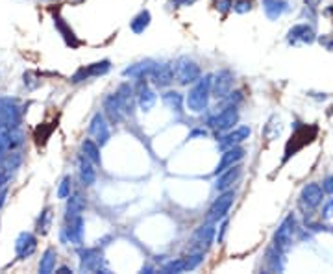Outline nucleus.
I'll return each instance as SVG.
<instances>
[{"label": "nucleus", "instance_id": "46", "mask_svg": "<svg viewBox=\"0 0 333 274\" xmlns=\"http://www.w3.org/2000/svg\"><path fill=\"white\" fill-rule=\"evenodd\" d=\"M320 2H322V0H306V8H309V10H317Z\"/></svg>", "mask_w": 333, "mask_h": 274}, {"label": "nucleus", "instance_id": "27", "mask_svg": "<svg viewBox=\"0 0 333 274\" xmlns=\"http://www.w3.org/2000/svg\"><path fill=\"white\" fill-rule=\"evenodd\" d=\"M54 26H56V30L62 34V37L65 39V43L69 46H72V48H76V46H80V39L76 37V34L72 32V28L65 22V19H62L59 15L54 17Z\"/></svg>", "mask_w": 333, "mask_h": 274}, {"label": "nucleus", "instance_id": "5", "mask_svg": "<svg viewBox=\"0 0 333 274\" xmlns=\"http://www.w3.org/2000/svg\"><path fill=\"white\" fill-rule=\"evenodd\" d=\"M80 256V270L85 272H108L104 269V252L100 246H89V249L78 250Z\"/></svg>", "mask_w": 333, "mask_h": 274}, {"label": "nucleus", "instance_id": "50", "mask_svg": "<svg viewBox=\"0 0 333 274\" xmlns=\"http://www.w3.org/2000/svg\"><path fill=\"white\" fill-rule=\"evenodd\" d=\"M331 113H333V107H331Z\"/></svg>", "mask_w": 333, "mask_h": 274}, {"label": "nucleus", "instance_id": "38", "mask_svg": "<svg viewBox=\"0 0 333 274\" xmlns=\"http://www.w3.org/2000/svg\"><path fill=\"white\" fill-rule=\"evenodd\" d=\"M213 8H215L221 15H226V13L233 8V0H213Z\"/></svg>", "mask_w": 333, "mask_h": 274}, {"label": "nucleus", "instance_id": "19", "mask_svg": "<svg viewBox=\"0 0 333 274\" xmlns=\"http://www.w3.org/2000/svg\"><path fill=\"white\" fill-rule=\"evenodd\" d=\"M322 198H324V189L320 183H308L306 187L302 189V195H300V200H302V204L306 206V208L313 209L317 208V206H320L322 204Z\"/></svg>", "mask_w": 333, "mask_h": 274}, {"label": "nucleus", "instance_id": "49", "mask_svg": "<svg viewBox=\"0 0 333 274\" xmlns=\"http://www.w3.org/2000/svg\"><path fill=\"white\" fill-rule=\"evenodd\" d=\"M143 272L152 274V272H154V267H150V265H146V267H143Z\"/></svg>", "mask_w": 333, "mask_h": 274}, {"label": "nucleus", "instance_id": "13", "mask_svg": "<svg viewBox=\"0 0 333 274\" xmlns=\"http://www.w3.org/2000/svg\"><path fill=\"white\" fill-rule=\"evenodd\" d=\"M135 97H137V104H139V109L141 112H150L152 107L156 106V102H158V95L154 93V89H150L148 87V81L146 78H137V87H135Z\"/></svg>", "mask_w": 333, "mask_h": 274}, {"label": "nucleus", "instance_id": "43", "mask_svg": "<svg viewBox=\"0 0 333 274\" xmlns=\"http://www.w3.org/2000/svg\"><path fill=\"white\" fill-rule=\"evenodd\" d=\"M333 215V200H329L326 206H324V209H322V217L324 218H329Z\"/></svg>", "mask_w": 333, "mask_h": 274}, {"label": "nucleus", "instance_id": "3", "mask_svg": "<svg viewBox=\"0 0 333 274\" xmlns=\"http://www.w3.org/2000/svg\"><path fill=\"white\" fill-rule=\"evenodd\" d=\"M317 132L318 128L317 126H308V124H304V126L296 128V132L291 135V141L287 143V147H285V156H283V161H287L289 157L294 156L298 150H302L306 145L317 137Z\"/></svg>", "mask_w": 333, "mask_h": 274}, {"label": "nucleus", "instance_id": "1", "mask_svg": "<svg viewBox=\"0 0 333 274\" xmlns=\"http://www.w3.org/2000/svg\"><path fill=\"white\" fill-rule=\"evenodd\" d=\"M211 80H213V74L200 76L189 89L185 97V106L191 113H204L207 109L211 97Z\"/></svg>", "mask_w": 333, "mask_h": 274}, {"label": "nucleus", "instance_id": "32", "mask_svg": "<svg viewBox=\"0 0 333 274\" xmlns=\"http://www.w3.org/2000/svg\"><path fill=\"white\" fill-rule=\"evenodd\" d=\"M56 261H57V252L54 249H46L41 256V261H39V272L41 274H50L56 269Z\"/></svg>", "mask_w": 333, "mask_h": 274}, {"label": "nucleus", "instance_id": "6", "mask_svg": "<svg viewBox=\"0 0 333 274\" xmlns=\"http://www.w3.org/2000/svg\"><path fill=\"white\" fill-rule=\"evenodd\" d=\"M233 200H235V193H233V191H230V189L222 191L221 197L211 204L209 211L205 215V223L217 224L219 221L226 218V215L230 213V208H231V204H233Z\"/></svg>", "mask_w": 333, "mask_h": 274}, {"label": "nucleus", "instance_id": "28", "mask_svg": "<svg viewBox=\"0 0 333 274\" xmlns=\"http://www.w3.org/2000/svg\"><path fill=\"white\" fill-rule=\"evenodd\" d=\"M263 10L270 20H276L289 10L287 0H263Z\"/></svg>", "mask_w": 333, "mask_h": 274}, {"label": "nucleus", "instance_id": "17", "mask_svg": "<svg viewBox=\"0 0 333 274\" xmlns=\"http://www.w3.org/2000/svg\"><path fill=\"white\" fill-rule=\"evenodd\" d=\"M243 174V165L235 163V165H231V167L224 169L222 173L217 174V182H215V189L217 191H226V189H230L233 183L241 178Z\"/></svg>", "mask_w": 333, "mask_h": 274}, {"label": "nucleus", "instance_id": "12", "mask_svg": "<svg viewBox=\"0 0 333 274\" xmlns=\"http://www.w3.org/2000/svg\"><path fill=\"white\" fill-rule=\"evenodd\" d=\"M148 78L154 87L165 89V87H169L174 81V65L167 63V61L165 63H156Z\"/></svg>", "mask_w": 333, "mask_h": 274}, {"label": "nucleus", "instance_id": "42", "mask_svg": "<svg viewBox=\"0 0 333 274\" xmlns=\"http://www.w3.org/2000/svg\"><path fill=\"white\" fill-rule=\"evenodd\" d=\"M195 2H198V0H170V6L179 8V6H193Z\"/></svg>", "mask_w": 333, "mask_h": 274}, {"label": "nucleus", "instance_id": "7", "mask_svg": "<svg viewBox=\"0 0 333 274\" xmlns=\"http://www.w3.org/2000/svg\"><path fill=\"white\" fill-rule=\"evenodd\" d=\"M215 235H217V230H215V224L213 223H205L202 226L193 232L191 235V250L195 252V250H200V252H205V250H209V246L213 244L215 241Z\"/></svg>", "mask_w": 333, "mask_h": 274}, {"label": "nucleus", "instance_id": "30", "mask_svg": "<svg viewBox=\"0 0 333 274\" xmlns=\"http://www.w3.org/2000/svg\"><path fill=\"white\" fill-rule=\"evenodd\" d=\"M161 100H163V104L169 107L170 112H174V113H181V112H184L185 98H184V95H181V93H178V91H167V93H163Z\"/></svg>", "mask_w": 333, "mask_h": 274}, {"label": "nucleus", "instance_id": "25", "mask_svg": "<svg viewBox=\"0 0 333 274\" xmlns=\"http://www.w3.org/2000/svg\"><path fill=\"white\" fill-rule=\"evenodd\" d=\"M22 152L21 150H13V152H8V154H4V156H0V169L2 171H6V173L10 174H13L15 171H19L21 169V165H22Z\"/></svg>", "mask_w": 333, "mask_h": 274}, {"label": "nucleus", "instance_id": "37", "mask_svg": "<svg viewBox=\"0 0 333 274\" xmlns=\"http://www.w3.org/2000/svg\"><path fill=\"white\" fill-rule=\"evenodd\" d=\"M71 189H72V178L65 176L62 182H59V187H57V198H59V200H67L69 195H71Z\"/></svg>", "mask_w": 333, "mask_h": 274}, {"label": "nucleus", "instance_id": "4", "mask_svg": "<svg viewBox=\"0 0 333 274\" xmlns=\"http://www.w3.org/2000/svg\"><path fill=\"white\" fill-rule=\"evenodd\" d=\"M174 76L181 86H193L202 76V71L195 60L184 56L174 63Z\"/></svg>", "mask_w": 333, "mask_h": 274}, {"label": "nucleus", "instance_id": "26", "mask_svg": "<svg viewBox=\"0 0 333 274\" xmlns=\"http://www.w3.org/2000/svg\"><path fill=\"white\" fill-rule=\"evenodd\" d=\"M85 206H87V204H85V198H83L80 193L69 195V198H67V208H65V221L67 218L82 215Z\"/></svg>", "mask_w": 333, "mask_h": 274}, {"label": "nucleus", "instance_id": "44", "mask_svg": "<svg viewBox=\"0 0 333 274\" xmlns=\"http://www.w3.org/2000/svg\"><path fill=\"white\" fill-rule=\"evenodd\" d=\"M10 174L6 173V171H2V169H0V189L2 187H6V185H8V183H10Z\"/></svg>", "mask_w": 333, "mask_h": 274}, {"label": "nucleus", "instance_id": "40", "mask_svg": "<svg viewBox=\"0 0 333 274\" xmlns=\"http://www.w3.org/2000/svg\"><path fill=\"white\" fill-rule=\"evenodd\" d=\"M226 232H228V221H226V218H222L221 232H219V235H217V243H222V241H224V235H226Z\"/></svg>", "mask_w": 333, "mask_h": 274}, {"label": "nucleus", "instance_id": "16", "mask_svg": "<svg viewBox=\"0 0 333 274\" xmlns=\"http://www.w3.org/2000/svg\"><path fill=\"white\" fill-rule=\"evenodd\" d=\"M104 113L108 115V119L113 124H118L124 119L126 112H124L123 100H120V97H118L117 93H111V95H108V97L104 98Z\"/></svg>", "mask_w": 333, "mask_h": 274}, {"label": "nucleus", "instance_id": "2", "mask_svg": "<svg viewBox=\"0 0 333 274\" xmlns=\"http://www.w3.org/2000/svg\"><path fill=\"white\" fill-rule=\"evenodd\" d=\"M22 122V107L17 98L0 97V130H13Z\"/></svg>", "mask_w": 333, "mask_h": 274}, {"label": "nucleus", "instance_id": "14", "mask_svg": "<svg viewBox=\"0 0 333 274\" xmlns=\"http://www.w3.org/2000/svg\"><path fill=\"white\" fill-rule=\"evenodd\" d=\"M294 228H296V221H294V217H292V215H289V217L282 223V226L278 228L276 235H274V246H276L278 250L285 252V250L291 246Z\"/></svg>", "mask_w": 333, "mask_h": 274}, {"label": "nucleus", "instance_id": "24", "mask_svg": "<svg viewBox=\"0 0 333 274\" xmlns=\"http://www.w3.org/2000/svg\"><path fill=\"white\" fill-rule=\"evenodd\" d=\"M156 61L154 60H144V61H139V63H133V65L126 67L123 71V74L126 78H148L152 69H154Z\"/></svg>", "mask_w": 333, "mask_h": 274}, {"label": "nucleus", "instance_id": "23", "mask_svg": "<svg viewBox=\"0 0 333 274\" xmlns=\"http://www.w3.org/2000/svg\"><path fill=\"white\" fill-rule=\"evenodd\" d=\"M95 163L91 159L83 156H78V174H80V182H82L83 187H91L93 183L97 182V171L93 167Z\"/></svg>", "mask_w": 333, "mask_h": 274}, {"label": "nucleus", "instance_id": "10", "mask_svg": "<svg viewBox=\"0 0 333 274\" xmlns=\"http://www.w3.org/2000/svg\"><path fill=\"white\" fill-rule=\"evenodd\" d=\"M231 87H233V72L231 71L222 69L217 74H213V80H211V95L217 100H224L228 97V93L231 91Z\"/></svg>", "mask_w": 333, "mask_h": 274}, {"label": "nucleus", "instance_id": "33", "mask_svg": "<svg viewBox=\"0 0 333 274\" xmlns=\"http://www.w3.org/2000/svg\"><path fill=\"white\" fill-rule=\"evenodd\" d=\"M82 154L87 159H91L95 165H100L102 163V156H100V147L93 139H83L82 141Z\"/></svg>", "mask_w": 333, "mask_h": 274}, {"label": "nucleus", "instance_id": "22", "mask_svg": "<svg viewBox=\"0 0 333 274\" xmlns=\"http://www.w3.org/2000/svg\"><path fill=\"white\" fill-rule=\"evenodd\" d=\"M287 41L291 43V45H300V43H304V45H311L313 41H315V30L308 24L292 26L287 34Z\"/></svg>", "mask_w": 333, "mask_h": 274}, {"label": "nucleus", "instance_id": "29", "mask_svg": "<svg viewBox=\"0 0 333 274\" xmlns=\"http://www.w3.org/2000/svg\"><path fill=\"white\" fill-rule=\"evenodd\" d=\"M109 69H111V61L109 60H100V61H95L91 65L87 67H82L83 74H85V80L87 78H97V76H104V74H108Z\"/></svg>", "mask_w": 333, "mask_h": 274}, {"label": "nucleus", "instance_id": "21", "mask_svg": "<svg viewBox=\"0 0 333 274\" xmlns=\"http://www.w3.org/2000/svg\"><path fill=\"white\" fill-rule=\"evenodd\" d=\"M252 130L248 126H241V128H235V130H228L224 135L221 137V141H219V148L221 150H226V148L230 147H235V145H241L243 141H246L248 137H250Z\"/></svg>", "mask_w": 333, "mask_h": 274}, {"label": "nucleus", "instance_id": "35", "mask_svg": "<svg viewBox=\"0 0 333 274\" xmlns=\"http://www.w3.org/2000/svg\"><path fill=\"white\" fill-rule=\"evenodd\" d=\"M161 272L163 274H172V272H185V263H184V258H178V259H170L167 263L161 267Z\"/></svg>", "mask_w": 333, "mask_h": 274}, {"label": "nucleus", "instance_id": "41", "mask_svg": "<svg viewBox=\"0 0 333 274\" xmlns=\"http://www.w3.org/2000/svg\"><path fill=\"white\" fill-rule=\"evenodd\" d=\"M322 189H324V193L333 195V176H328V178H326V180H324Z\"/></svg>", "mask_w": 333, "mask_h": 274}, {"label": "nucleus", "instance_id": "48", "mask_svg": "<svg viewBox=\"0 0 333 274\" xmlns=\"http://www.w3.org/2000/svg\"><path fill=\"white\" fill-rule=\"evenodd\" d=\"M57 274H72V270L69 269V267H59V269L56 270Z\"/></svg>", "mask_w": 333, "mask_h": 274}, {"label": "nucleus", "instance_id": "47", "mask_svg": "<svg viewBox=\"0 0 333 274\" xmlns=\"http://www.w3.org/2000/svg\"><path fill=\"white\" fill-rule=\"evenodd\" d=\"M6 197H8V189L2 187L0 189V209H2V206L6 204Z\"/></svg>", "mask_w": 333, "mask_h": 274}, {"label": "nucleus", "instance_id": "34", "mask_svg": "<svg viewBox=\"0 0 333 274\" xmlns=\"http://www.w3.org/2000/svg\"><path fill=\"white\" fill-rule=\"evenodd\" d=\"M52 218H54V213H52V208H45L41 211V215L37 217V223H36V228H37V234L45 235L52 226Z\"/></svg>", "mask_w": 333, "mask_h": 274}, {"label": "nucleus", "instance_id": "8", "mask_svg": "<svg viewBox=\"0 0 333 274\" xmlns=\"http://www.w3.org/2000/svg\"><path fill=\"white\" fill-rule=\"evenodd\" d=\"M239 122V109L237 106H226L221 113H217L207 121L211 128H215L217 132H228Z\"/></svg>", "mask_w": 333, "mask_h": 274}, {"label": "nucleus", "instance_id": "31", "mask_svg": "<svg viewBox=\"0 0 333 274\" xmlns=\"http://www.w3.org/2000/svg\"><path fill=\"white\" fill-rule=\"evenodd\" d=\"M150 22H152V15H150L148 10H143L139 11L137 15L133 17L132 20H130V30L133 32V34H144V30L150 26Z\"/></svg>", "mask_w": 333, "mask_h": 274}, {"label": "nucleus", "instance_id": "20", "mask_svg": "<svg viewBox=\"0 0 333 274\" xmlns=\"http://www.w3.org/2000/svg\"><path fill=\"white\" fill-rule=\"evenodd\" d=\"M245 154H246V150L243 147H239V145H235V147H230V148H226V150H222V156H221V161H219V165H217V169H215V176L219 173H222L224 169H228V167H231V165H235V163H239L245 157Z\"/></svg>", "mask_w": 333, "mask_h": 274}, {"label": "nucleus", "instance_id": "9", "mask_svg": "<svg viewBox=\"0 0 333 274\" xmlns=\"http://www.w3.org/2000/svg\"><path fill=\"white\" fill-rule=\"evenodd\" d=\"M89 133H91L95 143H97L100 148L108 145L111 132H109V124H108V121H106V117H104V113L97 112L93 115L91 122H89Z\"/></svg>", "mask_w": 333, "mask_h": 274}, {"label": "nucleus", "instance_id": "39", "mask_svg": "<svg viewBox=\"0 0 333 274\" xmlns=\"http://www.w3.org/2000/svg\"><path fill=\"white\" fill-rule=\"evenodd\" d=\"M231 10L235 11V13H241V15L243 13H248L252 10V2L250 0H235Z\"/></svg>", "mask_w": 333, "mask_h": 274}, {"label": "nucleus", "instance_id": "15", "mask_svg": "<svg viewBox=\"0 0 333 274\" xmlns=\"http://www.w3.org/2000/svg\"><path fill=\"white\" fill-rule=\"evenodd\" d=\"M62 237L72 244L83 243V217L82 215L67 218L65 226H63V230H62Z\"/></svg>", "mask_w": 333, "mask_h": 274}, {"label": "nucleus", "instance_id": "11", "mask_svg": "<svg viewBox=\"0 0 333 274\" xmlns=\"http://www.w3.org/2000/svg\"><path fill=\"white\" fill-rule=\"evenodd\" d=\"M26 141V135L22 133L21 128H13V130H0V156L8 152L19 150L22 148Z\"/></svg>", "mask_w": 333, "mask_h": 274}, {"label": "nucleus", "instance_id": "36", "mask_svg": "<svg viewBox=\"0 0 333 274\" xmlns=\"http://www.w3.org/2000/svg\"><path fill=\"white\" fill-rule=\"evenodd\" d=\"M204 254L205 252H200V250H195L191 256L184 258V263H185V270H195L202 261H204Z\"/></svg>", "mask_w": 333, "mask_h": 274}, {"label": "nucleus", "instance_id": "45", "mask_svg": "<svg viewBox=\"0 0 333 274\" xmlns=\"http://www.w3.org/2000/svg\"><path fill=\"white\" fill-rule=\"evenodd\" d=\"M205 135H207V132H205L204 128H196V130H193L189 133V139H196V137H205Z\"/></svg>", "mask_w": 333, "mask_h": 274}, {"label": "nucleus", "instance_id": "18", "mask_svg": "<svg viewBox=\"0 0 333 274\" xmlns=\"http://www.w3.org/2000/svg\"><path fill=\"white\" fill-rule=\"evenodd\" d=\"M37 250V237L30 232H21L15 241V254L19 259L30 258Z\"/></svg>", "mask_w": 333, "mask_h": 274}]
</instances>
